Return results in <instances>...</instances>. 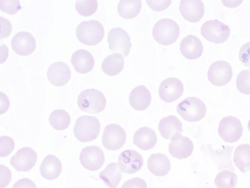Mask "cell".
Segmentation results:
<instances>
[{
    "label": "cell",
    "instance_id": "e0dca14e",
    "mask_svg": "<svg viewBox=\"0 0 250 188\" xmlns=\"http://www.w3.org/2000/svg\"><path fill=\"white\" fill-rule=\"evenodd\" d=\"M179 10L183 18L189 22L196 23L205 13L204 3L200 0H182Z\"/></svg>",
    "mask_w": 250,
    "mask_h": 188
},
{
    "label": "cell",
    "instance_id": "d6a6232c",
    "mask_svg": "<svg viewBox=\"0 0 250 188\" xmlns=\"http://www.w3.org/2000/svg\"><path fill=\"white\" fill-rule=\"evenodd\" d=\"M98 1L95 0H76L75 8L78 13L84 17L94 14L98 9Z\"/></svg>",
    "mask_w": 250,
    "mask_h": 188
},
{
    "label": "cell",
    "instance_id": "4dcf8cb0",
    "mask_svg": "<svg viewBox=\"0 0 250 188\" xmlns=\"http://www.w3.org/2000/svg\"><path fill=\"white\" fill-rule=\"evenodd\" d=\"M237 183V175L228 170H223L218 173L214 180L217 188H234Z\"/></svg>",
    "mask_w": 250,
    "mask_h": 188
},
{
    "label": "cell",
    "instance_id": "836d02e7",
    "mask_svg": "<svg viewBox=\"0 0 250 188\" xmlns=\"http://www.w3.org/2000/svg\"><path fill=\"white\" fill-rule=\"evenodd\" d=\"M236 85L240 93L250 94V69L239 72L236 78Z\"/></svg>",
    "mask_w": 250,
    "mask_h": 188
},
{
    "label": "cell",
    "instance_id": "7bdbcfd3",
    "mask_svg": "<svg viewBox=\"0 0 250 188\" xmlns=\"http://www.w3.org/2000/svg\"><path fill=\"white\" fill-rule=\"evenodd\" d=\"M248 128L249 131L250 132V119L249 120V121L248 122Z\"/></svg>",
    "mask_w": 250,
    "mask_h": 188
},
{
    "label": "cell",
    "instance_id": "8fae6325",
    "mask_svg": "<svg viewBox=\"0 0 250 188\" xmlns=\"http://www.w3.org/2000/svg\"><path fill=\"white\" fill-rule=\"evenodd\" d=\"M80 161L84 168L90 171H96L104 164L105 157L104 152L99 146H88L81 151Z\"/></svg>",
    "mask_w": 250,
    "mask_h": 188
},
{
    "label": "cell",
    "instance_id": "603a6c76",
    "mask_svg": "<svg viewBox=\"0 0 250 188\" xmlns=\"http://www.w3.org/2000/svg\"><path fill=\"white\" fill-rule=\"evenodd\" d=\"M158 129L163 138L171 140L175 135L183 132L182 123L176 116L170 115L161 119Z\"/></svg>",
    "mask_w": 250,
    "mask_h": 188
},
{
    "label": "cell",
    "instance_id": "30bf717a",
    "mask_svg": "<svg viewBox=\"0 0 250 188\" xmlns=\"http://www.w3.org/2000/svg\"><path fill=\"white\" fill-rule=\"evenodd\" d=\"M232 76V70L230 64L223 60L217 61L209 67L208 71L209 81L216 86H223L228 84Z\"/></svg>",
    "mask_w": 250,
    "mask_h": 188
},
{
    "label": "cell",
    "instance_id": "d6986e66",
    "mask_svg": "<svg viewBox=\"0 0 250 188\" xmlns=\"http://www.w3.org/2000/svg\"><path fill=\"white\" fill-rule=\"evenodd\" d=\"M180 50L186 58L194 60L201 56L203 51V46L198 37L189 35L184 38L181 41Z\"/></svg>",
    "mask_w": 250,
    "mask_h": 188
},
{
    "label": "cell",
    "instance_id": "ac0fdd59",
    "mask_svg": "<svg viewBox=\"0 0 250 188\" xmlns=\"http://www.w3.org/2000/svg\"><path fill=\"white\" fill-rule=\"evenodd\" d=\"M71 70L66 63L58 61L53 63L48 69L47 76L49 82L56 86H62L70 79Z\"/></svg>",
    "mask_w": 250,
    "mask_h": 188
},
{
    "label": "cell",
    "instance_id": "60d3db41",
    "mask_svg": "<svg viewBox=\"0 0 250 188\" xmlns=\"http://www.w3.org/2000/svg\"><path fill=\"white\" fill-rule=\"evenodd\" d=\"M0 38L1 39L9 36L12 29V26L10 21L2 17H0Z\"/></svg>",
    "mask_w": 250,
    "mask_h": 188
},
{
    "label": "cell",
    "instance_id": "cb8c5ba5",
    "mask_svg": "<svg viewBox=\"0 0 250 188\" xmlns=\"http://www.w3.org/2000/svg\"><path fill=\"white\" fill-rule=\"evenodd\" d=\"M147 168L156 176H164L170 171L171 164L169 159L165 154H152L148 158Z\"/></svg>",
    "mask_w": 250,
    "mask_h": 188
},
{
    "label": "cell",
    "instance_id": "8992f818",
    "mask_svg": "<svg viewBox=\"0 0 250 188\" xmlns=\"http://www.w3.org/2000/svg\"><path fill=\"white\" fill-rule=\"evenodd\" d=\"M201 33L209 42L221 44L229 38L230 29L228 25L217 20H209L202 25Z\"/></svg>",
    "mask_w": 250,
    "mask_h": 188
},
{
    "label": "cell",
    "instance_id": "2e32d148",
    "mask_svg": "<svg viewBox=\"0 0 250 188\" xmlns=\"http://www.w3.org/2000/svg\"><path fill=\"white\" fill-rule=\"evenodd\" d=\"M11 45L13 50L21 56L31 54L35 50L36 42L34 36L27 31H20L13 37Z\"/></svg>",
    "mask_w": 250,
    "mask_h": 188
},
{
    "label": "cell",
    "instance_id": "d590c367",
    "mask_svg": "<svg viewBox=\"0 0 250 188\" xmlns=\"http://www.w3.org/2000/svg\"><path fill=\"white\" fill-rule=\"evenodd\" d=\"M0 9L8 14L14 15L21 9V6L20 1L18 0H1Z\"/></svg>",
    "mask_w": 250,
    "mask_h": 188
},
{
    "label": "cell",
    "instance_id": "ffe728a7",
    "mask_svg": "<svg viewBox=\"0 0 250 188\" xmlns=\"http://www.w3.org/2000/svg\"><path fill=\"white\" fill-rule=\"evenodd\" d=\"M71 62L75 70L83 74L90 72L95 64L92 54L83 49L77 50L72 54Z\"/></svg>",
    "mask_w": 250,
    "mask_h": 188
},
{
    "label": "cell",
    "instance_id": "8d00e7d4",
    "mask_svg": "<svg viewBox=\"0 0 250 188\" xmlns=\"http://www.w3.org/2000/svg\"><path fill=\"white\" fill-rule=\"evenodd\" d=\"M239 58L242 64L250 69V42L241 47L239 52Z\"/></svg>",
    "mask_w": 250,
    "mask_h": 188
},
{
    "label": "cell",
    "instance_id": "83f0119b",
    "mask_svg": "<svg viewBox=\"0 0 250 188\" xmlns=\"http://www.w3.org/2000/svg\"><path fill=\"white\" fill-rule=\"evenodd\" d=\"M122 176V172L118 168L117 164L111 163L100 173L99 177L110 188H116L121 180Z\"/></svg>",
    "mask_w": 250,
    "mask_h": 188
},
{
    "label": "cell",
    "instance_id": "f1b7e54d",
    "mask_svg": "<svg viewBox=\"0 0 250 188\" xmlns=\"http://www.w3.org/2000/svg\"><path fill=\"white\" fill-rule=\"evenodd\" d=\"M142 2L140 0H120L117 10L119 16L126 19H133L140 12Z\"/></svg>",
    "mask_w": 250,
    "mask_h": 188
},
{
    "label": "cell",
    "instance_id": "484cf974",
    "mask_svg": "<svg viewBox=\"0 0 250 188\" xmlns=\"http://www.w3.org/2000/svg\"><path fill=\"white\" fill-rule=\"evenodd\" d=\"M124 59L120 53L109 55L103 60L102 69L104 73L109 76H115L123 70Z\"/></svg>",
    "mask_w": 250,
    "mask_h": 188
},
{
    "label": "cell",
    "instance_id": "4316f807",
    "mask_svg": "<svg viewBox=\"0 0 250 188\" xmlns=\"http://www.w3.org/2000/svg\"><path fill=\"white\" fill-rule=\"evenodd\" d=\"M233 162L235 166L243 173L250 170V144H242L234 152Z\"/></svg>",
    "mask_w": 250,
    "mask_h": 188
},
{
    "label": "cell",
    "instance_id": "f546056e",
    "mask_svg": "<svg viewBox=\"0 0 250 188\" xmlns=\"http://www.w3.org/2000/svg\"><path fill=\"white\" fill-rule=\"evenodd\" d=\"M71 121L69 114L64 110L57 109L49 116V121L51 126L57 130H63L69 125Z\"/></svg>",
    "mask_w": 250,
    "mask_h": 188
},
{
    "label": "cell",
    "instance_id": "277c9868",
    "mask_svg": "<svg viewBox=\"0 0 250 188\" xmlns=\"http://www.w3.org/2000/svg\"><path fill=\"white\" fill-rule=\"evenodd\" d=\"M77 104L82 111L96 114L105 109L106 100L104 94L100 91L88 89L80 93L78 97Z\"/></svg>",
    "mask_w": 250,
    "mask_h": 188
},
{
    "label": "cell",
    "instance_id": "ab89813d",
    "mask_svg": "<svg viewBox=\"0 0 250 188\" xmlns=\"http://www.w3.org/2000/svg\"><path fill=\"white\" fill-rule=\"evenodd\" d=\"M0 188L6 187L11 180V172L6 166L0 164Z\"/></svg>",
    "mask_w": 250,
    "mask_h": 188
},
{
    "label": "cell",
    "instance_id": "4fadbf2b",
    "mask_svg": "<svg viewBox=\"0 0 250 188\" xmlns=\"http://www.w3.org/2000/svg\"><path fill=\"white\" fill-rule=\"evenodd\" d=\"M37 161V154L32 148L23 147L18 150L10 159V164L18 171L30 170Z\"/></svg>",
    "mask_w": 250,
    "mask_h": 188
},
{
    "label": "cell",
    "instance_id": "5b68a950",
    "mask_svg": "<svg viewBox=\"0 0 250 188\" xmlns=\"http://www.w3.org/2000/svg\"><path fill=\"white\" fill-rule=\"evenodd\" d=\"M176 110L185 120L197 122L205 117L207 107L204 102L198 98L188 97L178 104Z\"/></svg>",
    "mask_w": 250,
    "mask_h": 188
},
{
    "label": "cell",
    "instance_id": "b9f144b4",
    "mask_svg": "<svg viewBox=\"0 0 250 188\" xmlns=\"http://www.w3.org/2000/svg\"><path fill=\"white\" fill-rule=\"evenodd\" d=\"M12 188H37L35 183L27 178L20 179L16 182Z\"/></svg>",
    "mask_w": 250,
    "mask_h": 188
},
{
    "label": "cell",
    "instance_id": "ba28073f",
    "mask_svg": "<svg viewBox=\"0 0 250 188\" xmlns=\"http://www.w3.org/2000/svg\"><path fill=\"white\" fill-rule=\"evenodd\" d=\"M126 135L125 130L119 124L111 123L106 125L102 136L104 146L109 150H117L125 144Z\"/></svg>",
    "mask_w": 250,
    "mask_h": 188
},
{
    "label": "cell",
    "instance_id": "f35d334b",
    "mask_svg": "<svg viewBox=\"0 0 250 188\" xmlns=\"http://www.w3.org/2000/svg\"><path fill=\"white\" fill-rule=\"evenodd\" d=\"M148 5L153 10L160 11L166 9L171 3V0H146Z\"/></svg>",
    "mask_w": 250,
    "mask_h": 188
},
{
    "label": "cell",
    "instance_id": "9a60e30c",
    "mask_svg": "<svg viewBox=\"0 0 250 188\" xmlns=\"http://www.w3.org/2000/svg\"><path fill=\"white\" fill-rule=\"evenodd\" d=\"M194 145L187 137L181 134L175 135L168 145V151L173 157L178 159H186L192 153Z\"/></svg>",
    "mask_w": 250,
    "mask_h": 188
},
{
    "label": "cell",
    "instance_id": "52a82bcc",
    "mask_svg": "<svg viewBox=\"0 0 250 188\" xmlns=\"http://www.w3.org/2000/svg\"><path fill=\"white\" fill-rule=\"evenodd\" d=\"M243 128L238 118L229 116L223 118L219 122L218 132L224 141L233 143L241 137Z\"/></svg>",
    "mask_w": 250,
    "mask_h": 188
},
{
    "label": "cell",
    "instance_id": "5bb4252c",
    "mask_svg": "<svg viewBox=\"0 0 250 188\" xmlns=\"http://www.w3.org/2000/svg\"><path fill=\"white\" fill-rule=\"evenodd\" d=\"M159 95L164 101L172 102L182 95L184 85L182 81L173 77L166 78L161 82L159 87Z\"/></svg>",
    "mask_w": 250,
    "mask_h": 188
},
{
    "label": "cell",
    "instance_id": "e575fe53",
    "mask_svg": "<svg viewBox=\"0 0 250 188\" xmlns=\"http://www.w3.org/2000/svg\"><path fill=\"white\" fill-rule=\"evenodd\" d=\"M0 156L1 157H4L9 155L15 147L14 140L7 136L0 137Z\"/></svg>",
    "mask_w": 250,
    "mask_h": 188
},
{
    "label": "cell",
    "instance_id": "7c38bea8",
    "mask_svg": "<svg viewBox=\"0 0 250 188\" xmlns=\"http://www.w3.org/2000/svg\"><path fill=\"white\" fill-rule=\"evenodd\" d=\"M144 164L142 155L137 151L128 149L119 156L117 165L122 172L133 174L140 170Z\"/></svg>",
    "mask_w": 250,
    "mask_h": 188
},
{
    "label": "cell",
    "instance_id": "d4e9b609",
    "mask_svg": "<svg viewBox=\"0 0 250 188\" xmlns=\"http://www.w3.org/2000/svg\"><path fill=\"white\" fill-rule=\"evenodd\" d=\"M62 163L60 160L53 155H48L43 160L40 168L41 175L48 180L57 178L61 173Z\"/></svg>",
    "mask_w": 250,
    "mask_h": 188
},
{
    "label": "cell",
    "instance_id": "74e56055",
    "mask_svg": "<svg viewBox=\"0 0 250 188\" xmlns=\"http://www.w3.org/2000/svg\"><path fill=\"white\" fill-rule=\"evenodd\" d=\"M121 188H147V185L144 179L135 177L126 181Z\"/></svg>",
    "mask_w": 250,
    "mask_h": 188
},
{
    "label": "cell",
    "instance_id": "6da1fadb",
    "mask_svg": "<svg viewBox=\"0 0 250 188\" xmlns=\"http://www.w3.org/2000/svg\"><path fill=\"white\" fill-rule=\"evenodd\" d=\"M76 34L80 42L88 46H94L102 41L104 29L103 24L96 20L81 22L77 27Z\"/></svg>",
    "mask_w": 250,
    "mask_h": 188
},
{
    "label": "cell",
    "instance_id": "1f68e13d",
    "mask_svg": "<svg viewBox=\"0 0 250 188\" xmlns=\"http://www.w3.org/2000/svg\"><path fill=\"white\" fill-rule=\"evenodd\" d=\"M233 146H226L224 148L220 151L216 150L214 154L216 158L217 169L222 170L225 168L234 170L232 162L231 161V154Z\"/></svg>",
    "mask_w": 250,
    "mask_h": 188
},
{
    "label": "cell",
    "instance_id": "9c48e42d",
    "mask_svg": "<svg viewBox=\"0 0 250 188\" xmlns=\"http://www.w3.org/2000/svg\"><path fill=\"white\" fill-rule=\"evenodd\" d=\"M107 42L112 52L121 53L124 57L129 54L132 46L131 38L122 28H112L108 33Z\"/></svg>",
    "mask_w": 250,
    "mask_h": 188
},
{
    "label": "cell",
    "instance_id": "3957f363",
    "mask_svg": "<svg viewBox=\"0 0 250 188\" xmlns=\"http://www.w3.org/2000/svg\"><path fill=\"white\" fill-rule=\"evenodd\" d=\"M180 32L178 24L169 18L160 20L152 29V35L155 40L164 46L174 43L179 37Z\"/></svg>",
    "mask_w": 250,
    "mask_h": 188
},
{
    "label": "cell",
    "instance_id": "44dd1931",
    "mask_svg": "<svg viewBox=\"0 0 250 188\" xmlns=\"http://www.w3.org/2000/svg\"><path fill=\"white\" fill-rule=\"evenodd\" d=\"M151 101V96L149 91L143 85L134 88L129 96V102L131 106L139 111L146 110Z\"/></svg>",
    "mask_w": 250,
    "mask_h": 188
},
{
    "label": "cell",
    "instance_id": "7a4b0ae2",
    "mask_svg": "<svg viewBox=\"0 0 250 188\" xmlns=\"http://www.w3.org/2000/svg\"><path fill=\"white\" fill-rule=\"evenodd\" d=\"M100 128V121L96 117L83 116L76 121L74 134L81 142L91 141L98 137Z\"/></svg>",
    "mask_w": 250,
    "mask_h": 188
},
{
    "label": "cell",
    "instance_id": "7402d4cb",
    "mask_svg": "<svg viewBox=\"0 0 250 188\" xmlns=\"http://www.w3.org/2000/svg\"><path fill=\"white\" fill-rule=\"evenodd\" d=\"M157 137L154 131L147 127H143L134 133L133 141L143 150L153 148L157 143Z\"/></svg>",
    "mask_w": 250,
    "mask_h": 188
}]
</instances>
